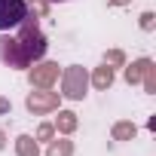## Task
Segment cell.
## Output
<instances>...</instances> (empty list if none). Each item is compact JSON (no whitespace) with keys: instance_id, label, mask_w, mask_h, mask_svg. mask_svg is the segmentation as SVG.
<instances>
[{"instance_id":"6da1fadb","label":"cell","mask_w":156,"mask_h":156,"mask_svg":"<svg viewBox=\"0 0 156 156\" xmlns=\"http://www.w3.org/2000/svg\"><path fill=\"white\" fill-rule=\"evenodd\" d=\"M43 52H46V37H43V31L37 28V22L28 19V16H25L22 34H19L16 40L0 37V58H3L6 64H12V67H25V64L43 58Z\"/></svg>"},{"instance_id":"7a4b0ae2","label":"cell","mask_w":156,"mask_h":156,"mask_svg":"<svg viewBox=\"0 0 156 156\" xmlns=\"http://www.w3.org/2000/svg\"><path fill=\"white\" fill-rule=\"evenodd\" d=\"M28 16V3L25 0H0V31L19 28Z\"/></svg>"},{"instance_id":"3957f363","label":"cell","mask_w":156,"mask_h":156,"mask_svg":"<svg viewBox=\"0 0 156 156\" xmlns=\"http://www.w3.org/2000/svg\"><path fill=\"white\" fill-rule=\"evenodd\" d=\"M64 95L67 98H83L86 95V73H83V67H70L64 73Z\"/></svg>"},{"instance_id":"277c9868","label":"cell","mask_w":156,"mask_h":156,"mask_svg":"<svg viewBox=\"0 0 156 156\" xmlns=\"http://www.w3.org/2000/svg\"><path fill=\"white\" fill-rule=\"evenodd\" d=\"M55 73H58V67H55V64H43V67H37V70L31 73V80H34L37 86H49Z\"/></svg>"},{"instance_id":"5b68a950","label":"cell","mask_w":156,"mask_h":156,"mask_svg":"<svg viewBox=\"0 0 156 156\" xmlns=\"http://www.w3.org/2000/svg\"><path fill=\"white\" fill-rule=\"evenodd\" d=\"M147 70H150V61H147V58H141V61H135V64L126 70V80H129V83H138Z\"/></svg>"},{"instance_id":"8992f818","label":"cell","mask_w":156,"mask_h":156,"mask_svg":"<svg viewBox=\"0 0 156 156\" xmlns=\"http://www.w3.org/2000/svg\"><path fill=\"white\" fill-rule=\"evenodd\" d=\"M28 107H31V110H46V107H55V95H31V98H28Z\"/></svg>"},{"instance_id":"52a82bcc","label":"cell","mask_w":156,"mask_h":156,"mask_svg":"<svg viewBox=\"0 0 156 156\" xmlns=\"http://www.w3.org/2000/svg\"><path fill=\"white\" fill-rule=\"evenodd\" d=\"M19 156H37V144H34L28 135L19 138Z\"/></svg>"},{"instance_id":"ba28073f","label":"cell","mask_w":156,"mask_h":156,"mask_svg":"<svg viewBox=\"0 0 156 156\" xmlns=\"http://www.w3.org/2000/svg\"><path fill=\"white\" fill-rule=\"evenodd\" d=\"M110 83H113V70H110V67H101V70L95 73V86H98V89H107Z\"/></svg>"},{"instance_id":"9c48e42d","label":"cell","mask_w":156,"mask_h":156,"mask_svg":"<svg viewBox=\"0 0 156 156\" xmlns=\"http://www.w3.org/2000/svg\"><path fill=\"white\" fill-rule=\"evenodd\" d=\"M113 135H116V138H132V135H135V126H129V122H119V126L113 129Z\"/></svg>"},{"instance_id":"30bf717a","label":"cell","mask_w":156,"mask_h":156,"mask_svg":"<svg viewBox=\"0 0 156 156\" xmlns=\"http://www.w3.org/2000/svg\"><path fill=\"white\" fill-rule=\"evenodd\" d=\"M70 153V144L67 141H61V144H52L49 147V156H67Z\"/></svg>"},{"instance_id":"8fae6325","label":"cell","mask_w":156,"mask_h":156,"mask_svg":"<svg viewBox=\"0 0 156 156\" xmlns=\"http://www.w3.org/2000/svg\"><path fill=\"white\" fill-rule=\"evenodd\" d=\"M58 116H61V119H58V126H61L64 132H70V129H73V113H58Z\"/></svg>"},{"instance_id":"7c38bea8","label":"cell","mask_w":156,"mask_h":156,"mask_svg":"<svg viewBox=\"0 0 156 156\" xmlns=\"http://www.w3.org/2000/svg\"><path fill=\"white\" fill-rule=\"evenodd\" d=\"M141 25H144V28H153V16L144 12V16H141Z\"/></svg>"},{"instance_id":"4fadbf2b","label":"cell","mask_w":156,"mask_h":156,"mask_svg":"<svg viewBox=\"0 0 156 156\" xmlns=\"http://www.w3.org/2000/svg\"><path fill=\"white\" fill-rule=\"evenodd\" d=\"M113 3H126V0H113Z\"/></svg>"}]
</instances>
